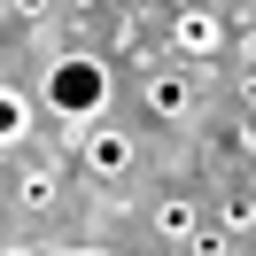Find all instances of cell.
Segmentation results:
<instances>
[{
	"instance_id": "1",
	"label": "cell",
	"mask_w": 256,
	"mask_h": 256,
	"mask_svg": "<svg viewBox=\"0 0 256 256\" xmlns=\"http://www.w3.org/2000/svg\"><path fill=\"white\" fill-rule=\"evenodd\" d=\"M39 109L62 116V124H94L109 109V62L101 54H54L47 78H39Z\"/></svg>"
},
{
	"instance_id": "2",
	"label": "cell",
	"mask_w": 256,
	"mask_h": 256,
	"mask_svg": "<svg viewBox=\"0 0 256 256\" xmlns=\"http://www.w3.org/2000/svg\"><path fill=\"white\" fill-rule=\"evenodd\" d=\"M78 163L101 178V186H124L132 178V163H140V148H132V132H116V124H94L78 140Z\"/></svg>"
},
{
	"instance_id": "3",
	"label": "cell",
	"mask_w": 256,
	"mask_h": 256,
	"mask_svg": "<svg viewBox=\"0 0 256 256\" xmlns=\"http://www.w3.org/2000/svg\"><path fill=\"white\" fill-rule=\"evenodd\" d=\"M171 47L178 54H218L225 47V16L218 8H178L171 16Z\"/></svg>"
},
{
	"instance_id": "4",
	"label": "cell",
	"mask_w": 256,
	"mask_h": 256,
	"mask_svg": "<svg viewBox=\"0 0 256 256\" xmlns=\"http://www.w3.org/2000/svg\"><path fill=\"white\" fill-rule=\"evenodd\" d=\"M186 109H194V86H186V78H171V70L148 78V116H156V124H178Z\"/></svg>"
},
{
	"instance_id": "5",
	"label": "cell",
	"mask_w": 256,
	"mask_h": 256,
	"mask_svg": "<svg viewBox=\"0 0 256 256\" xmlns=\"http://www.w3.org/2000/svg\"><path fill=\"white\" fill-rule=\"evenodd\" d=\"M32 140V94L24 86H0V156Z\"/></svg>"
},
{
	"instance_id": "6",
	"label": "cell",
	"mask_w": 256,
	"mask_h": 256,
	"mask_svg": "<svg viewBox=\"0 0 256 256\" xmlns=\"http://www.w3.org/2000/svg\"><path fill=\"white\" fill-rule=\"evenodd\" d=\"M148 225H156L163 240H186L194 233V202L186 194H163V202H148Z\"/></svg>"
},
{
	"instance_id": "7",
	"label": "cell",
	"mask_w": 256,
	"mask_h": 256,
	"mask_svg": "<svg viewBox=\"0 0 256 256\" xmlns=\"http://www.w3.org/2000/svg\"><path fill=\"white\" fill-rule=\"evenodd\" d=\"M54 194H62V171H54V163H32V171L16 178V202H24V210H47Z\"/></svg>"
},
{
	"instance_id": "8",
	"label": "cell",
	"mask_w": 256,
	"mask_h": 256,
	"mask_svg": "<svg viewBox=\"0 0 256 256\" xmlns=\"http://www.w3.org/2000/svg\"><path fill=\"white\" fill-rule=\"evenodd\" d=\"M218 218L233 225V233H248V225H256V202H248V194L233 186V194H225V202H218Z\"/></svg>"
},
{
	"instance_id": "9",
	"label": "cell",
	"mask_w": 256,
	"mask_h": 256,
	"mask_svg": "<svg viewBox=\"0 0 256 256\" xmlns=\"http://www.w3.org/2000/svg\"><path fill=\"white\" fill-rule=\"evenodd\" d=\"M186 256H225V233H202V225H194V233H186Z\"/></svg>"
},
{
	"instance_id": "10",
	"label": "cell",
	"mask_w": 256,
	"mask_h": 256,
	"mask_svg": "<svg viewBox=\"0 0 256 256\" xmlns=\"http://www.w3.org/2000/svg\"><path fill=\"white\" fill-rule=\"evenodd\" d=\"M0 256H116V248H0Z\"/></svg>"
},
{
	"instance_id": "11",
	"label": "cell",
	"mask_w": 256,
	"mask_h": 256,
	"mask_svg": "<svg viewBox=\"0 0 256 256\" xmlns=\"http://www.w3.org/2000/svg\"><path fill=\"white\" fill-rule=\"evenodd\" d=\"M240 109H248V116H256V78H240Z\"/></svg>"
}]
</instances>
